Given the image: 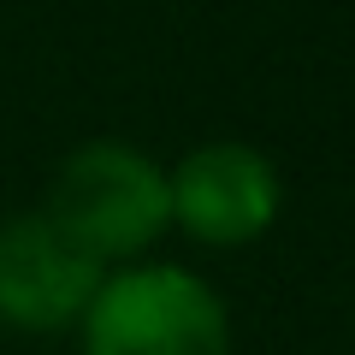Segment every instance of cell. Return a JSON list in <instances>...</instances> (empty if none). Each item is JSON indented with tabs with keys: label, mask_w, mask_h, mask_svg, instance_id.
<instances>
[{
	"label": "cell",
	"mask_w": 355,
	"mask_h": 355,
	"mask_svg": "<svg viewBox=\"0 0 355 355\" xmlns=\"http://www.w3.org/2000/svg\"><path fill=\"white\" fill-rule=\"evenodd\" d=\"M77 326L83 355H231L225 302L178 266H130L101 279Z\"/></svg>",
	"instance_id": "cell-1"
},
{
	"label": "cell",
	"mask_w": 355,
	"mask_h": 355,
	"mask_svg": "<svg viewBox=\"0 0 355 355\" xmlns=\"http://www.w3.org/2000/svg\"><path fill=\"white\" fill-rule=\"evenodd\" d=\"M48 219L95 261H130L172 225V190L148 154L125 142H89L60 166Z\"/></svg>",
	"instance_id": "cell-2"
},
{
	"label": "cell",
	"mask_w": 355,
	"mask_h": 355,
	"mask_svg": "<svg viewBox=\"0 0 355 355\" xmlns=\"http://www.w3.org/2000/svg\"><path fill=\"white\" fill-rule=\"evenodd\" d=\"M101 261L83 254L48 214L0 225V320L18 331L77 326L101 291Z\"/></svg>",
	"instance_id": "cell-3"
},
{
	"label": "cell",
	"mask_w": 355,
	"mask_h": 355,
	"mask_svg": "<svg viewBox=\"0 0 355 355\" xmlns=\"http://www.w3.org/2000/svg\"><path fill=\"white\" fill-rule=\"evenodd\" d=\"M172 219L202 243H254L279 219V172L243 142H207L166 178Z\"/></svg>",
	"instance_id": "cell-4"
}]
</instances>
